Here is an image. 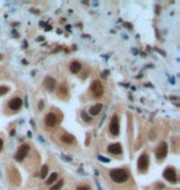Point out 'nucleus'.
Here are the masks:
<instances>
[{
	"instance_id": "f3484780",
	"label": "nucleus",
	"mask_w": 180,
	"mask_h": 190,
	"mask_svg": "<svg viewBox=\"0 0 180 190\" xmlns=\"http://www.w3.org/2000/svg\"><path fill=\"white\" fill-rule=\"evenodd\" d=\"M62 185H63V180H58L57 184H54L50 190H59V189L62 188Z\"/></svg>"
},
{
	"instance_id": "aec40b11",
	"label": "nucleus",
	"mask_w": 180,
	"mask_h": 190,
	"mask_svg": "<svg viewBox=\"0 0 180 190\" xmlns=\"http://www.w3.org/2000/svg\"><path fill=\"white\" fill-rule=\"evenodd\" d=\"M81 116L84 117V120H85V121H88V122H89V121H91V117H89L88 115H85V113H81Z\"/></svg>"
},
{
	"instance_id": "dca6fc26",
	"label": "nucleus",
	"mask_w": 180,
	"mask_h": 190,
	"mask_svg": "<svg viewBox=\"0 0 180 190\" xmlns=\"http://www.w3.org/2000/svg\"><path fill=\"white\" fill-rule=\"evenodd\" d=\"M47 173H48V167L47 166H42V169H41V178L44 179L47 177Z\"/></svg>"
},
{
	"instance_id": "2eb2a0df",
	"label": "nucleus",
	"mask_w": 180,
	"mask_h": 190,
	"mask_svg": "<svg viewBox=\"0 0 180 190\" xmlns=\"http://www.w3.org/2000/svg\"><path fill=\"white\" fill-rule=\"evenodd\" d=\"M57 178H58V174H57V173H52L51 175H50V178H48V179L46 180V184H47V185H51L52 183H54V181L57 180Z\"/></svg>"
},
{
	"instance_id": "9b49d317",
	"label": "nucleus",
	"mask_w": 180,
	"mask_h": 190,
	"mask_svg": "<svg viewBox=\"0 0 180 190\" xmlns=\"http://www.w3.org/2000/svg\"><path fill=\"white\" fill-rule=\"evenodd\" d=\"M44 85H46V88L48 89V90H54L56 79H54V78H51V77L46 78V80H44Z\"/></svg>"
},
{
	"instance_id": "7ed1b4c3",
	"label": "nucleus",
	"mask_w": 180,
	"mask_h": 190,
	"mask_svg": "<svg viewBox=\"0 0 180 190\" xmlns=\"http://www.w3.org/2000/svg\"><path fill=\"white\" fill-rule=\"evenodd\" d=\"M167 153H168V144L165 142H160L157 147V151H156V156L159 161H163L164 158L167 157Z\"/></svg>"
},
{
	"instance_id": "4be33fe9",
	"label": "nucleus",
	"mask_w": 180,
	"mask_h": 190,
	"mask_svg": "<svg viewBox=\"0 0 180 190\" xmlns=\"http://www.w3.org/2000/svg\"><path fill=\"white\" fill-rule=\"evenodd\" d=\"M42 107H43V103L40 101V110H42Z\"/></svg>"
},
{
	"instance_id": "0eeeda50",
	"label": "nucleus",
	"mask_w": 180,
	"mask_h": 190,
	"mask_svg": "<svg viewBox=\"0 0 180 190\" xmlns=\"http://www.w3.org/2000/svg\"><path fill=\"white\" fill-rule=\"evenodd\" d=\"M149 166V158L147 154H142L140 156V158H138V169H140V172H144V170H147Z\"/></svg>"
},
{
	"instance_id": "6e6552de",
	"label": "nucleus",
	"mask_w": 180,
	"mask_h": 190,
	"mask_svg": "<svg viewBox=\"0 0 180 190\" xmlns=\"http://www.w3.org/2000/svg\"><path fill=\"white\" fill-rule=\"evenodd\" d=\"M57 121H58V119L57 116H56V114H52L50 113L46 116V119H44V122H46V125L48 126V127H53V126L57 125Z\"/></svg>"
},
{
	"instance_id": "423d86ee",
	"label": "nucleus",
	"mask_w": 180,
	"mask_h": 190,
	"mask_svg": "<svg viewBox=\"0 0 180 190\" xmlns=\"http://www.w3.org/2000/svg\"><path fill=\"white\" fill-rule=\"evenodd\" d=\"M28 152H30V146H28V144H22V146L19 147V151H17L16 156H15V159L19 161V162L22 161V159L27 156Z\"/></svg>"
},
{
	"instance_id": "a211bd4d",
	"label": "nucleus",
	"mask_w": 180,
	"mask_h": 190,
	"mask_svg": "<svg viewBox=\"0 0 180 190\" xmlns=\"http://www.w3.org/2000/svg\"><path fill=\"white\" fill-rule=\"evenodd\" d=\"M9 91V88L7 87H0V95H4Z\"/></svg>"
},
{
	"instance_id": "9d476101",
	"label": "nucleus",
	"mask_w": 180,
	"mask_h": 190,
	"mask_svg": "<svg viewBox=\"0 0 180 190\" xmlns=\"http://www.w3.org/2000/svg\"><path fill=\"white\" fill-rule=\"evenodd\" d=\"M107 151L110 152L111 154H121L122 153V147L120 143H114V144H110V146L107 147Z\"/></svg>"
},
{
	"instance_id": "4468645a",
	"label": "nucleus",
	"mask_w": 180,
	"mask_h": 190,
	"mask_svg": "<svg viewBox=\"0 0 180 190\" xmlns=\"http://www.w3.org/2000/svg\"><path fill=\"white\" fill-rule=\"evenodd\" d=\"M61 141H62L63 143H66V144H72V143H74V137L72 135L66 133V135H63L61 137Z\"/></svg>"
},
{
	"instance_id": "6ab92c4d",
	"label": "nucleus",
	"mask_w": 180,
	"mask_h": 190,
	"mask_svg": "<svg viewBox=\"0 0 180 190\" xmlns=\"http://www.w3.org/2000/svg\"><path fill=\"white\" fill-rule=\"evenodd\" d=\"M77 190H90V188L88 187V185H83V187L80 185V187L77 188Z\"/></svg>"
},
{
	"instance_id": "39448f33",
	"label": "nucleus",
	"mask_w": 180,
	"mask_h": 190,
	"mask_svg": "<svg viewBox=\"0 0 180 190\" xmlns=\"http://www.w3.org/2000/svg\"><path fill=\"white\" fill-rule=\"evenodd\" d=\"M109 128H110V132H111V135H114V136H117L118 133H120V124H118V117L115 116L111 119V121H110V126H109Z\"/></svg>"
},
{
	"instance_id": "f257e3e1",
	"label": "nucleus",
	"mask_w": 180,
	"mask_h": 190,
	"mask_svg": "<svg viewBox=\"0 0 180 190\" xmlns=\"http://www.w3.org/2000/svg\"><path fill=\"white\" fill-rule=\"evenodd\" d=\"M111 179L116 181V183H125L128 179V174L125 169H114L110 172Z\"/></svg>"
},
{
	"instance_id": "f03ea898",
	"label": "nucleus",
	"mask_w": 180,
	"mask_h": 190,
	"mask_svg": "<svg viewBox=\"0 0 180 190\" xmlns=\"http://www.w3.org/2000/svg\"><path fill=\"white\" fill-rule=\"evenodd\" d=\"M163 177L165 178V180H168L171 184H175L178 181V177H177V173H175V169L171 168V167H168V168L164 170Z\"/></svg>"
},
{
	"instance_id": "f8f14e48",
	"label": "nucleus",
	"mask_w": 180,
	"mask_h": 190,
	"mask_svg": "<svg viewBox=\"0 0 180 190\" xmlns=\"http://www.w3.org/2000/svg\"><path fill=\"white\" fill-rule=\"evenodd\" d=\"M80 69H81V64H80L79 62H77V61H74V62H72V63L69 64V70H70L72 73H74V74L78 73Z\"/></svg>"
},
{
	"instance_id": "412c9836",
	"label": "nucleus",
	"mask_w": 180,
	"mask_h": 190,
	"mask_svg": "<svg viewBox=\"0 0 180 190\" xmlns=\"http://www.w3.org/2000/svg\"><path fill=\"white\" fill-rule=\"evenodd\" d=\"M3 146H4V142H3V140L0 138V151L3 150Z\"/></svg>"
},
{
	"instance_id": "20e7f679",
	"label": "nucleus",
	"mask_w": 180,
	"mask_h": 190,
	"mask_svg": "<svg viewBox=\"0 0 180 190\" xmlns=\"http://www.w3.org/2000/svg\"><path fill=\"white\" fill-rule=\"evenodd\" d=\"M90 89H91V93H93V95L95 96V98H100V96L104 94L103 84H101L99 80L94 81V83L91 84V87H90Z\"/></svg>"
},
{
	"instance_id": "1a4fd4ad",
	"label": "nucleus",
	"mask_w": 180,
	"mask_h": 190,
	"mask_svg": "<svg viewBox=\"0 0 180 190\" xmlns=\"http://www.w3.org/2000/svg\"><path fill=\"white\" fill-rule=\"evenodd\" d=\"M22 106V99L21 98H14L9 101V107L11 110H19Z\"/></svg>"
},
{
	"instance_id": "ddd939ff",
	"label": "nucleus",
	"mask_w": 180,
	"mask_h": 190,
	"mask_svg": "<svg viewBox=\"0 0 180 190\" xmlns=\"http://www.w3.org/2000/svg\"><path fill=\"white\" fill-rule=\"evenodd\" d=\"M101 110H103V105H101V104H97V105L93 106L91 109L89 110L90 116H96V115H99L101 113Z\"/></svg>"
}]
</instances>
